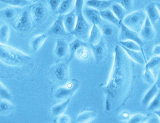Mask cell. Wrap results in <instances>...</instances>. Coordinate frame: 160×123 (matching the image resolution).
<instances>
[{"label": "cell", "mask_w": 160, "mask_h": 123, "mask_svg": "<svg viewBox=\"0 0 160 123\" xmlns=\"http://www.w3.org/2000/svg\"><path fill=\"white\" fill-rule=\"evenodd\" d=\"M130 62L128 56L119 44L114 50V60L107 85L103 87L105 95V110L116 109L124 101L131 83Z\"/></svg>", "instance_id": "6da1fadb"}, {"label": "cell", "mask_w": 160, "mask_h": 123, "mask_svg": "<svg viewBox=\"0 0 160 123\" xmlns=\"http://www.w3.org/2000/svg\"><path fill=\"white\" fill-rule=\"evenodd\" d=\"M31 59V55L13 47L0 43V61L9 66H22Z\"/></svg>", "instance_id": "7a4b0ae2"}, {"label": "cell", "mask_w": 160, "mask_h": 123, "mask_svg": "<svg viewBox=\"0 0 160 123\" xmlns=\"http://www.w3.org/2000/svg\"><path fill=\"white\" fill-rule=\"evenodd\" d=\"M147 14L143 10H137L126 14L122 22L129 29L136 32H140L147 18Z\"/></svg>", "instance_id": "3957f363"}, {"label": "cell", "mask_w": 160, "mask_h": 123, "mask_svg": "<svg viewBox=\"0 0 160 123\" xmlns=\"http://www.w3.org/2000/svg\"><path fill=\"white\" fill-rule=\"evenodd\" d=\"M76 16H77L76 25L74 30L70 34L74 35L76 38L82 39L83 41H88L91 30L90 23L85 18L83 12L76 14Z\"/></svg>", "instance_id": "277c9868"}, {"label": "cell", "mask_w": 160, "mask_h": 123, "mask_svg": "<svg viewBox=\"0 0 160 123\" xmlns=\"http://www.w3.org/2000/svg\"><path fill=\"white\" fill-rule=\"evenodd\" d=\"M79 87V82L77 79H73L70 81H67L65 85L58 87L56 90L54 97L57 100H67L68 98H71L77 91Z\"/></svg>", "instance_id": "5b68a950"}, {"label": "cell", "mask_w": 160, "mask_h": 123, "mask_svg": "<svg viewBox=\"0 0 160 123\" xmlns=\"http://www.w3.org/2000/svg\"><path fill=\"white\" fill-rule=\"evenodd\" d=\"M120 34H119V41H125V40H130L136 42L140 45V47L142 48V47L145 45L142 39L138 34V32L129 29L126 25H123L122 22H120Z\"/></svg>", "instance_id": "8992f818"}, {"label": "cell", "mask_w": 160, "mask_h": 123, "mask_svg": "<svg viewBox=\"0 0 160 123\" xmlns=\"http://www.w3.org/2000/svg\"><path fill=\"white\" fill-rule=\"evenodd\" d=\"M32 21H33V19L31 17L30 10H24L21 16L15 21L14 28L21 32H26L30 29Z\"/></svg>", "instance_id": "52a82bcc"}, {"label": "cell", "mask_w": 160, "mask_h": 123, "mask_svg": "<svg viewBox=\"0 0 160 123\" xmlns=\"http://www.w3.org/2000/svg\"><path fill=\"white\" fill-rule=\"evenodd\" d=\"M90 46L91 47L92 52L96 62L100 63L102 61L103 59H105L106 57L107 51L105 42L103 40V39L101 38V40L97 43L90 45Z\"/></svg>", "instance_id": "ba28073f"}, {"label": "cell", "mask_w": 160, "mask_h": 123, "mask_svg": "<svg viewBox=\"0 0 160 123\" xmlns=\"http://www.w3.org/2000/svg\"><path fill=\"white\" fill-rule=\"evenodd\" d=\"M52 73L54 78L61 83H65L69 77L68 63H59L53 67Z\"/></svg>", "instance_id": "9c48e42d"}, {"label": "cell", "mask_w": 160, "mask_h": 123, "mask_svg": "<svg viewBox=\"0 0 160 123\" xmlns=\"http://www.w3.org/2000/svg\"><path fill=\"white\" fill-rule=\"evenodd\" d=\"M47 33L48 35H57V36H64L67 35V32L63 23V15L58 16L50 26Z\"/></svg>", "instance_id": "30bf717a"}, {"label": "cell", "mask_w": 160, "mask_h": 123, "mask_svg": "<svg viewBox=\"0 0 160 123\" xmlns=\"http://www.w3.org/2000/svg\"><path fill=\"white\" fill-rule=\"evenodd\" d=\"M32 19L36 22H42L46 15V7L42 3H37L30 8Z\"/></svg>", "instance_id": "8fae6325"}, {"label": "cell", "mask_w": 160, "mask_h": 123, "mask_svg": "<svg viewBox=\"0 0 160 123\" xmlns=\"http://www.w3.org/2000/svg\"><path fill=\"white\" fill-rule=\"evenodd\" d=\"M83 13L87 21L90 23L98 26L101 25L102 18L100 14V11L88 6L86 8H83Z\"/></svg>", "instance_id": "7c38bea8"}, {"label": "cell", "mask_w": 160, "mask_h": 123, "mask_svg": "<svg viewBox=\"0 0 160 123\" xmlns=\"http://www.w3.org/2000/svg\"><path fill=\"white\" fill-rule=\"evenodd\" d=\"M140 35H141V38L146 41L153 40L155 37L156 32L154 29L153 24L151 23L150 20L147 17L142 29L140 31Z\"/></svg>", "instance_id": "4fadbf2b"}, {"label": "cell", "mask_w": 160, "mask_h": 123, "mask_svg": "<svg viewBox=\"0 0 160 123\" xmlns=\"http://www.w3.org/2000/svg\"><path fill=\"white\" fill-rule=\"evenodd\" d=\"M54 54L58 58H65L69 54V43L62 39H58L56 42Z\"/></svg>", "instance_id": "5bb4252c"}, {"label": "cell", "mask_w": 160, "mask_h": 123, "mask_svg": "<svg viewBox=\"0 0 160 123\" xmlns=\"http://www.w3.org/2000/svg\"><path fill=\"white\" fill-rule=\"evenodd\" d=\"M114 2V0H87L86 5L101 12L110 8Z\"/></svg>", "instance_id": "9a60e30c"}, {"label": "cell", "mask_w": 160, "mask_h": 123, "mask_svg": "<svg viewBox=\"0 0 160 123\" xmlns=\"http://www.w3.org/2000/svg\"><path fill=\"white\" fill-rule=\"evenodd\" d=\"M76 22H77V16L74 10L63 15V23L67 33L70 34L74 30Z\"/></svg>", "instance_id": "2e32d148"}, {"label": "cell", "mask_w": 160, "mask_h": 123, "mask_svg": "<svg viewBox=\"0 0 160 123\" xmlns=\"http://www.w3.org/2000/svg\"><path fill=\"white\" fill-rule=\"evenodd\" d=\"M88 43L87 41H83L82 39L76 38L73 41H72L69 43V59H67V63L69 64L71 62L72 59L75 58V54L76 51H77L80 47L82 46H88Z\"/></svg>", "instance_id": "e0dca14e"}, {"label": "cell", "mask_w": 160, "mask_h": 123, "mask_svg": "<svg viewBox=\"0 0 160 123\" xmlns=\"http://www.w3.org/2000/svg\"><path fill=\"white\" fill-rule=\"evenodd\" d=\"M121 46V45H120ZM122 49L125 51L126 55L130 58L132 60H133L136 63H137L138 64L141 65H145L146 60L145 59V57L142 54V52H141V51H135L127 49L124 47H122Z\"/></svg>", "instance_id": "ac0fdd59"}, {"label": "cell", "mask_w": 160, "mask_h": 123, "mask_svg": "<svg viewBox=\"0 0 160 123\" xmlns=\"http://www.w3.org/2000/svg\"><path fill=\"white\" fill-rule=\"evenodd\" d=\"M48 36V33H43L36 35V36L33 37L31 39L30 46L31 49L33 53H35L36 51H38L41 48L42 46L43 45V43H45L47 39Z\"/></svg>", "instance_id": "d6986e66"}, {"label": "cell", "mask_w": 160, "mask_h": 123, "mask_svg": "<svg viewBox=\"0 0 160 123\" xmlns=\"http://www.w3.org/2000/svg\"><path fill=\"white\" fill-rule=\"evenodd\" d=\"M145 12L147 14V18L150 20V21L153 25L157 22L160 18L159 10L154 2H151L147 6Z\"/></svg>", "instance_id": "ffe728a7"}, {"label": "cell", "mask_w": 160, "mask_h": 123, "mask_svg": "<svg viewBox=\"0 0 160 123\" xmlns=\"http://www.w3.org/2000/svg\"><path fill=\"white\" fill-rule=\"evenodd\" d=\"M158 87L155 84L152 85L151 88L148 90L142 99V105L143 107H147L152 100L155 97L156 95L158 94L159 91Z\"/></svg>", "instance_id": "44dd1931"}, {"label": "cell", "mask_w": 160, "mask_h": 123, "mask_svg": "<svg viewBox=\"0 0 160 123\" xmlns=\"http://www.w3.org/2000/svg\"><path fill=\"white\" fill-rule=\"evenodd\" d=\"M102 38V32L101 29H99L98 25H92L91 27V30L89 35L88 42L90 45H93L97 43Z\"/></svg>", "instance_id": "7402d4cb"}, {"label": "cell", "mask_w": 160, "mask_h": 123, "mask_svg": "<svg viewBox=\"0 0 160 123\" xmlns=\"http://www.w3.org/2000/svg\"><path fill=\"white\" fill-rule=\"evenodd\" d=\"M97 116V112L94 110H87L80 113L77 117L78 122H90Z\"/></svg>", "instance_id": "603a6c76"}, {"label": "cell", "mask_w": 160, "mask_h": 123, "mask_svg": "<svg viewBox=\"0 0 160 123\" xmlns=\"http://www.w3.org/2000/svg\"><path fill=\"white\" fill-rule=\"evenodd\" d=\"M100 14H101L102 18L105 20V21L109 22V23L116 26L119 27L120 21H119V19L116 17V16L113 14V12L110 8L101 11L100 12Z\"/></svg>", "instance_id": "cb8c5ba5"}, {"label": "cell", "mask_w": 160, "mask_h": 123, "mask_svg": "<svg viewBox=\"0 0 160 123\" xmlns=\"http://www.w3.org/2000/svg\"><path fill=\"white\" fill-rule=\"evenodd\" d=\"M75 0H62L57 14L58 15H65L73 11L75 6Z\"/></svg>", "instance_id": "d4e9b609"}, {"label": "cell", "mask_w": 160, "mask_h": 123, "mask_svg": "<svg viewBox=\"0 0 160 123\" xmlns=\"http://www.w3.org/2000/svg\"><path fill=\"white\" fill-rule=\"evenodd\" d=\"M71 98H68L65 100L64 102L60 103V104H56L54 106H52L51 110L52 114L54 116H58L60 115L64 114L65 112L66 109L67 108L68 106L70 104Z\"/></svg>", "instance_id": "484cf974"}, {"label": "cell", "mask_w": 160, "mask_h": 123, "mask_svg": "<svg viewBox=\"0 0 160 123\" xmlns=\"http://www.w3.org/2000/svg\"><path fill=\"white\" fill-rule=\"evenodd\" d=\"M10 100H0V115L6 116L10 115L14 110V106L10 102Z\"/></svg>", "instance_id": "4316f807"}, {"label": "cell", "mask_w": 160, "mask_h": 123, "mask_svg": "<svg viewBox=\"0 0 160 123\" xmlns=\"http://www.w3.org/2000/svg\"><path fill=\"white\" fill-rule=\"evenodd\" d=\"M110 9L112 10V12H113V14L116 16V17L119 19L120 22H122L126 15V10L124 8V7H123L122 5L119 4V3L114 2L111 6Z\"/></svg>", "instance_id": "83f0119b"}, {"label": "cell", "mask_w": 160, "mask_h": 123, "mask_svg": "<svg viewBox=\"0 0 160 123\" xmlns=\"http://www.w3.org/2000/svg\"><path fill=\"white\" fill-rule=\"evenodd\" d=\"M75 57L80 60H88L90 57V52L88 50V46H82L76 51Z\"/></svg>", "instance_id": "f1b7e54d"}, {"label": "cell", "mask_w": 160, "mask_h": 123, "mask_svg": "<svg viewBox=\"0 0 160 123\" xmlns=\"http://www.w3.org/2000/svg\"><path fill=\"white\" fill-rule=\"evenodd\" d=\"M10 35V27L7 25L0 26V43L7 44Z\"/></svg>", "instance_id": "f546056e"}, {"label": "cell", "mask_w": 160, "mask_h": 123, "mask_svg": "<svg viewBox=\"0 0 160 123\" xmlns=\"http://www.w3.org/2000/svg\"><path fill=\"white\" fill-rule=\"evenodd\" d=\"M0 2L14 7H25L31 3L28 0H0Z\"/></svg>", "instance_id": "4dcf8cb0"}, {"label": "cell", "mask_w": 160, "mask_h": 123, "mask_svg": "<svg viewBox=\"0 0 160 123\" xmlns=\"http://www.w3.org/2000/svg\"><path fill=\"white\" fill-rule=\"evenodd\" d=\"M119 45L122 47H124L127 49L135 50V51H141V47L136 42L130 40H125V41H119Z\"/></svg>", "instance_id": "1f68e13d"}, {"label": "cell", "mask_w": 160, "mask_h": 123, "mask_svg": "<svg viewBox=\"0 0 160 123\" xmlns=\"http://www.w3.org/2000/svg\"><path fill=\"white\" fill-rule=\"evenodd\" d=\"M147 108L148 110L151 111V112H153V111L160 108V90H159L158 94L148 105Z\"/></svg>", "instance_id": "d6a6232c"}, {"label": "cell", "mask_w": 160, "mask_h": 123, "mask_svg": "<svg viewBox=\"0 0 160 123\" xmlns=\"http://www.w3.org/2000/svg\"><path fill=\"white\" fill-rule=\"evenodd\" d=\"M101 32L107 38H111L113 36L115 29L112 24H104L101 26Z\"/></svg>", "instance_id": "836d02e7"}, {"label": "cell", "mask_w": 160, "mask_h": 123, "mask_svg": "<svg viewBox=\"0 0 160 123\" xmlns=\"http://www.w3.org/2000/svg\"><path fill=\"white\" fill-rule=\"evenodd\" d=\"M142 78H143V80L145 81L147 83H148V84L149 85L155 84V77L151 69L146 68L145 67V72H144L142 74Z\"/></svg>", "instance_id": "e575fe53"}, {"label": "cell", "mask_w": 160, "mask_h": 123, "mask_svg": "<svg viewBox=\"0 0 160 123\" xmlns=\"http://www.w3.org/2000/svg\"><path fill=\"white\" fill-rule=\"evenodd\" d=\"M148 116L146 115L142 114H136L133 116H132L128 121V122L131 123H142L147 122Z\"/></svg>", "instance_id": "d590c367"}, {"label": "cell", "mask_w": 160, "mask_h": 123, "mask_svg": "<svg viewBox=\"0 0 160 123\" xmlns=\"http://www.w3.org/2000/svg\"><path fill=\"white\" fill-rule=\"evenodd\" d=\"M12 98V96L10 91L0 82V99L11 100Z\"/></svg>", "instance_id": "8d00e7d4"}, {"label": "cell", "mask_w": 160, "mask_h": 123, "mask_svg": "<svg viewBox=\"0 0 160 123\" xmlns=\"http://www.w3.org/2000/svg\"><path fill=\"white\" fill-rule=\"evenodd\" d=\"M16 14H17V11L13 7H7L2 11V15L3 17L8 21L13 20L15 18Z\"/></svg>", "instance_id": "74e56055"}, {"label": "cell", "mask_w": 160, "mask_h": 123, "mask_svg": "<svg viewBox=\"0 0 160 123\" xmlns=\"http://www.w3.org/2000/svg\"><path fill=\"white\" fill-rule=\"evenodd\" d=\"M159 66H160V56H155V55L153 58H152L149 62L146 63L145 65L146 68L151 70L157 68Z\"/></svg>", "instance_id": "f35d334b"}, {"label": "cell", "mask_w": 160, "mask_h": 123, "mask_svg": "<svg viewBox=\"0 0 160 123\" xmlns=\"http://www.w3.org/2000/svg\"><path fill=\"white\" fill-rule=\"evenodd\" d=\"M115 3L122 5L127 10L132 9L133 5V0H114Z\"/></svg>", "instance_id": "ab89813d"}, {"label": "cell", "mask_w": 160, "mask_h": 123, "mask_svg": "<svg viewBox=\"0 0 160 123\" xmlns=\"http://www.w3.org/2000/svg\"><path fill=\"white\" fill-rule=\"evenodd\" d=\"M61 2L62 0H48V3L50 10L56 13H57Z\"/></svg>", "instance_id": "60d3db41"}, {"label": "cell", "mask_w": 160, "mask_h": 123, "mask_svg": "<svg viewBox=\"0 0 160 123\" xmlns=\"http://www.w3.org/2000/svg\"><path fill=\"white\" fill-rule=\"evenodd\" d=\"M83 6H84V0H75L74 6V11L75 14H78L83 12V8H84Z\"/></svg>", "instance_id": "b9f144b4"}, {"label": "cell", "mask_w": 160, "mask_h": 123, "mask_svg": "<svg viewBox=\"0 0 160 123\" xmlns=\"http://www.w3.org/2000/svg\"><path fill=\"white\" fill-rule=\"evenodd\" d=\"M57 122L59 123H69L71 122V118L69 116H67L66 114H61L60 116H57Z\"/></svg>", "instance_id": "7bdbcfd3"}, {"label": "cell", "mask_w": 160, "mask_h": 123, "mask_svg": "<svg viewBox=\"0 0 160 123\" xmlns=\"http://www.w3.org/2000/svg\"><path fill=\"white\" fill-rule=\"evenodd\" d=\"M130 117H131L130 114L128 113V112H122L121 113V114L119 115V118L122 119V120L123 121L128 122Z\"/></svg>", "instance_id": "ee69618b"}, {"label": "cell", "mask_w": 160, "mask_h": 123, "mask_svg": "<svg viewBox=\"0 0 160 123\" xmlns=\"http://www.w3.org/2000/svg\"><path fill=\"white\" fill-rule=\"evenodd\" d=\"M153 55L155 56H160V45H155L153 50Z\"/></svg>", "instance_id": "f6af8a7d"}, {"label": "cell", "mask_w": 160, "mask_h": 123, "mask_svg": "<svg viewBox=\"0 0 160 123\" xmlns=\"http://www.w3.org/2000/svg\"><path fill=\"white\" fill-rule=\"evenodd\" d=\"M155 84L157 85V87H158V89L160 90V70H159V72L158 73L157 79H156V80H155Z\"/></svg>", "instance_id": "bcb514c9"}, {"label": "cell", "mask_w": 160, "mask_h": 123, "mask_svg": "<svg viewBox=\"0 0 160 123\" xmlns=\"http://www.w3.org/2000/svg\"><path fill=\"white\" fill-rule=\"evenodd\" d=\"M153 112L156 115H157L158 118H159V120H160V110H156L153 111Z\"/></svg>", "instance_id": "7dc6e473"}, {"label": "cell", "mask_w": 160, "mask_h": 123, "mask_svg": "<svg viewBox=\"0 0 160 123\" xmlns=\"http://www.w3.org/2000/svg\"><path fill=\"white\" fill-rule=\"evenodd\" d=\"M155 3V6H157L158 9L159 10V16H160V2H157V3Z\"/></svg>", "instance_id": "c3c4849f"}, {"label": "cell", "mask_w": 160, "mask_h": 123, "mask_svg": "<svg viewBox=\"0 0 160 123\" xmlns=\"http://www.w3.org/2000/svg\"><path fill=\"white\" fill-rule=\"evenodd\" d=\"M28 1H29L30 2H35V1H37V0H28Z\"/></svg>", "instance_id": "681fc988"}]
</instances>
